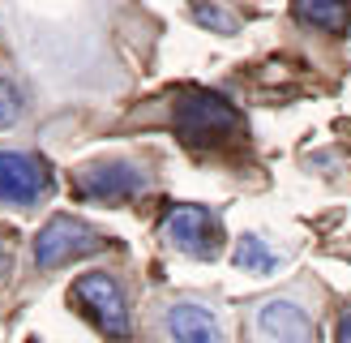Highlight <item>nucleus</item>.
<instances>
[{
	"label": "nucleus",
	"instance_id": "nucleus-1",
	"mask_svg": "<svg viewBox=\"0 0 351 343\" xmlns=\"http://www.w3.org/2000/svg\"><path fill=\"white\" fill-rule=\"evenodd\" d=\"M240 108L236 103H227L223 95L215 91H202V86H189V91H180V99H176V112H171V129L176 137H180L184 146L202 150V146H219L227 142V137L240 133Z\"/></svg>",
	"mask_w": 351,
	"mask_h": 343
},
{
	"label": "nucleus",
	"instance_id": "nucleus-2",
	"mask_svg": "<svg viewBox=\"0 0 351 343\" xmlns=\"http://www.w3.org/2000/svg\"><path fill=\"white\" fill-rule=\"evenodd\" d=\"M103 249H108V236L99 228H90V223H82L73 215H56L34 236V266L56 270V266H69V262H77V257H90V253H103Z\"/></svg>",
	"mask_w": 351,
	"mask_h": 343
},
{
	"label": "nucleus",
	"instance_id": "nucleus-3",
	"mask_svg": "<svg viewBox=\"0 0 351 343\" xmlns=\"http://www.w3.org/2000/svg\"><path fill=\"white\" fill-rule=\"evenodd\" d=\"M73 300L82 305V314L90 318L95 326L108 339H129L133 335V322H129V300L120 283L112 279L108 270H90L73 283Z\"/></svg>",
	"mask_w": 351,
	"mask_h": 343
},
{
	"label": "nucleus",
	"instance_id": "nucleus-4",
	"mask_svg": "<svg viewBox=\"0 0 351 343\" xmlns=\"http://www.w3.org/2000/svg\"><path fill=\"white\" fill-rule=\"evenodd\" d=\"M163 236L171 249H180L184 257H197V262L219 257V245H223V228H219L215 211L197 206V202L171 206V215L163 219Z\"/></svg>",
	"mask_w": 351,
	"mask_h": 343
},
{
	"label": "nucleus",
	"instance_id": "nucleus-5",
	"mask_svg": "<svg viewBox=\"0 0 351 343\" xmlns=\"http://www.w3.org/2000/svg\"><path fill=\"white\" fill-rule=\"evenodd\" d=\"M142 167L129 163V159H108V163H90L77 172L73 180V193L86 198V202H129L142 193Z\"/></svg>",
	"mask_w": 351,
	"mask_h": 343
},
{
	"label": "nucleus",
	"instance_id": "nucleus-6",
	"mask_svg": "<svg viewBox=\"0 0 351 343\" xmlns=\"http://www.w3.org/2000/svg\"><path fill=\"white\" fill-rule=\"evenodd\" d=\"M51 176L34 154H17V150H0V202L13 206H34L47 198Z\"/></svg>",
	"mask_w": 351,
	"mask_h": 343
},
{
	"label": "nucleus",
	"instance_id": "nucleus-7",
	"mask_svg": "<svg viewBox=\"0 0 351 343\" xmlns=\"http://www.w3.org/2000/svg\"><path fill=\"white\" fill-rule=\"evenodd\" d=\"M257 331L266 343H313V318L295 300H270L257 314Z\"/></svg>",
	"mask_w": 351,
	"mask_h": 343
},
{
	"label": "nucleus",
	"instance_id": "nucleus-8",
	"mask_svg": "<svg viewBox=\"0 0 351 343\" xmlns=\"http://www.w3.org/2000/svg\"><path fill=\"white\" fill-rule=\"evenodd\" d=\"M167 335L171 343H223V326L206 305L176 300L167 309Z\"/></svg>",
	"mask_w": 351,
	"mask_h": 343
},
{
	"label": "nucleus",
	"instance_id": "nucleus-9",
	"mask_svg": "<svg viewBox=\"0 0 351 343\" xmlns=\"http://www.w3.org/2000/svg\"><path fill=\"white\" fill-rule=\"evenodd\" d=\"M295 22H304L322 34H347L351 30V0H291Z\"/></svg>",
	"mask_w": 351,
	"mask_h": 343
},
{
	"label": "nucleus",
	"instance_id": "nucleus-10",
	"mask_svg": "<svg viewBox=\"0 0 351 343\" xmlns=\"http://www.w3.org/2000/svg\"><path fill=\"white\" fill-rule=\"evenodd\" d=\"M232 262L240 266V270H253V274H270L274 266H278V257L270 253V245L261 236H240V245H236V253H232Z\"/></svg>",
	"mask_w": 351,
	"mask_h": 343
},
{
	"label": "nucleus",
	"instance_id": "nucleus-11",
	"mask_svg": "<svg viewBox=\"0 0 351 343\" xmlns=\"http://www.w3.org/2000/svg\"><path fill=\"white\" fill-rule=\"evenodd\" d=\"M197 22L206 26V30H219V34H240V13H232L227 5H219V0H202L197 9Z\"/></svg>",
	"mask_w": 351,
	"mask_h": 343
},
{
	"label": "nucleus",
	"instance_id": "nucleus-12",
	"mask_svg": "<svg viewBox=\"0 0 351 343\" xmlns=\"http://www.w3.org/2000/svg\"><path fill=\"white\" fill-rule=\"evenodd\" d=\"M17 116H22V99L9 82H0V125H13Z\"/></svg>",
	"mask_w": 351,
	"mask_h": 343
},
{
	"label": "nucleus",
	"instance_id": "nucleus-13",
	"mask_svg": "<svg viewBox=\"0 0 351 343\" xmlns=\"http://www.w3.org/2000/svg\"><path fill=\"white\" fill-rule=\"evenodd\" d=\"M335 343H351V309L339 314V322H335Z\"/></svg>",
	"mask_w": 351,
	"mask_h": 343
},
{
	"label": "nucleus",
	"instance_id": "nucleus-14",
	"mask_svg": "<svg viewBox=\"0 0 351 343\" xmlns=\"http://www.w3.org/2000/svg\"><path fill=\"white\" fill-rule=\"evenodd\" d=\"M0 270H5V257H0Z\"/></svg>",
	"mask_w": 351,
	"mask_h": 343
},
{
	"label": "nucleus",
	"instance_id": "nucleus-15",
	"mask_svg": "<svg viewBox=\"0 0 351 343\" xmlns=\"http://www.w3.org/2000/svg\"><path fill=\"white\" fill-rule=\"evenodd\" d=\"M193 5H202V0H193Z\"/></svg>",
	"mask_w": 351,
	"mask_h": 343
}]
</instances>
